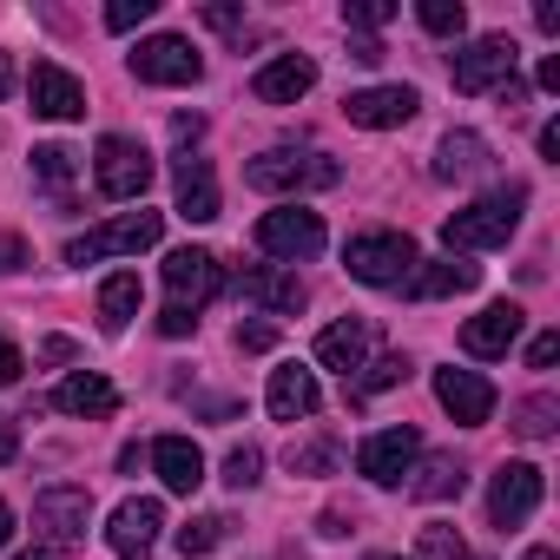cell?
<instances>
[{
    "label": "cell",
    "mask_w": 560,
    "mask_h": 560,
    "mask_svg": "<svg viewBox=\"0 0 560 560\" xmlns=\"http://www.w3.org/2000/svg\"><path fill=\"white\" fill-rule=\"evenodd\" d=\"M521 211H527V185H494V191H481L468 211H455V218L442 224L448 257H455V250H494V244H508V237L521 231Z\"/></svg>",
    "instance_id": "1"
},
{
    "label": "cell",
    "mask_w": 560,
    "mask_h": 560,
    "mask_svg": "<svg viewBox=\"0 0 560 560\" xmlns=\"http://www.w3.org/2000/svg\"><path fill=\"white\" fill-rule=\"evenodd\" d=\"M337 178H343V172H337V159H324V152H291V145L257 152V159L244 165V185H250V191H270V198L324 191V185H337Z\"/></svg>",
    "instance_id": "2"
},
{
    "label": "cell",
    "mask_w": 560,
    "mask_h": 560,
    "mask_svg": "<svg viewBox=\"0 0 560 560\" xmlns=\"http://www.w3.org/2000/svg\"><path fill=\"white\" fill-rule=\"evenodd\" d=\"M416 237L409 231H357L343 244V264L357 284H376V291H402L409 284V270H416Z\"/></svg>",
    "instance_id": "3"
},
{
    "label": "cell",
    "mask_w": 560,
    "mask_h": 560,
    "mask_svg": "<svg viewBox=\"0 0 560 560\" xmlns=\"http://www.w3.org/2000/svg\"><path fill=\"white\" fill-rule=\"evenodd\" d=\"M159 231H165V218L159 211H119V218H106V224H93L86 237H73L67 244V264H100V257H139L145 244H159Z\"/></svg>",
    "instance_id": "4"
},
{
    "label": "cell",
    "mask_w": 560,
    "mask_h": 560,
    "mask_svg": "<svg viewBox=\"0 0 560 560\" xmlns=\"http://www.w3.org/2000/svg\"><path fill=\"white\" fill-rule=\"evenodd\" d=\"M132 80L139 86H198L205 80V60L185 34H152L132 47Z\"/></svg>",
    "instance_id": "5"
},
{
    "label": "cell",
    "mask_w": 560,
    "mask_h": 560,
    "mask_svg": "<svg viewBox=\"0 0 560 560\" xmlns=\"http://www.w3.org/2000/svg\"><path fill=\"white\" fill-rule=\"evenodd\" d=\"M93 178H100V191L106 198H145V185H152V152L139 145V139H126V132H106L100 139V152H93Z\"/></svg>",
    "instance_id": "6"
},
{
    "label": "cell",
    "mask_w": 560,
    "mask_h": 560,
    "mask_svg": "<svg viewBox=\"0 0 560 560\" xmlns=\"http://www.w3.org/2000/svg\"><path fill=\"white\" fill-rule=\"evenodd\" d=\"M514 40L508 34H481L475 47H462V54H448V80H455V93H494V86H508L514 80Z\"/></svg>",
    "instance_id": "7"
},
{
    "label": "cell",
    "mask_w": 560,
    "mask_h": 560,
    "mask_svg": "<svg viewBox=\"0 0 560 560\" xmlns=\"http://www.w3.org/2000/svg\"><path fill=\"white\" fill-rule=\"evenodd\" d=\"M250 237H257V250L298 264V257H317V250H324V218L304 211V205H284V211H264Z\"/></svg>",
    "instance_id": "8"
},
{
    "label": "cell",
    "mask_w": 560,
    "mask_h": 560,
    "mask_svg": "<svg viewBox=\"0 0 560 560\" xmlns=\"http://www.w3.org/2000/svg\"><path fill=\"white\" fill-rule=\"evenodd\" d=\"M540 494H547V475L534 462H501L494 468V488H488V521L508 534V527H521L540 508Z\"/></svg>",
    "instance_id": "9"
},
{
    "label": "cell",
    "mask_w": 560,
    "mask_h": 560,
    "mask_svg": "<svg viewBox=\"0 0 560 560\" xmlns=\"http://www.w3.org/2000/svg\"><path fill=\"white\" fill-rule=\"evenodd\" d=\"M86 521H93V494L86 488H40L34 494V527L47 534V547H80L86 540Z\"/></svg>",
    "instance_id": "10"
},
{
    "label": "cell",
    "mask_w": 560,
    "mask_h": 560,
    "mask_svg": "<svg viewBox=\"0 0 560 560\" xmlns=\"http://www.w3.org/2000/svg\"><path fill=\"white\" fill-rule=\"evenodd\" d=\"M416 455H422V435H416L409 422H396V429H376V435L357 448V475H370L376 488H396V481L416 468Z\"/></svg>",
    "instance_id": "11"
},
{
    "label": "cell",
    "mask_w": 560,
    "mask_h": 560,
    "mask_svg": "<svg viewBox=\"0 0 560 560\" xmlns=\"http://www.w3.org/2000/svg\"><path fill=\"white\" fill-rule=\"evenodd\" d=\"M165 291H172V304L198 311V304H211V298L224 291V270H218V257H211V250L185 244V250H172V257H165Z\"/></svg>",
    "instance_id": "12"
},
{
    "label": "cell",
    "mask_w": 560,
    "mask_h": 560,
    "mask_svg": "<svg viewBox=\"0 0 560 560\" xmlns=\"http://www.w3.org/2000/svg\"><path fill=\"white\" fill-rule=\"evenodd\" d=\"M159 527H165V508H159L152 494L119 501V508H113V521H106V547H113L119 560H145V553H152V540H159Z\"/></svg>",
    "instance_id": "13"
},
{
    "label": "cell",
    "mask_w": 560,
    "mask_h": 560,
    "mask_svg": "<svg viewBox=\"0 0 560 560\" xmlns=\"http://www.w3.org/2000/svg\"><path fill=\"white\" fill-rule=\"evenodd\" d=\"M435 402L462 422V429H481L494 416V383L481 370H435Z\"/></svg>",
    "instance_id": "14"
},
{
    "label": "cell",
    "mask_w": 560,
    "mask_h": 560,
    "mask_svg": "<svg viewBox=\"0 0 560 560\" xmlns=\"http://www.w3.org/2000/svg\"><path fill=\"white\" fill-rule=\"evenodd\" d=\"M416 86H363V93H350L343 100V113H350V126H363V132H389V126H409L416 119Z\"/></svg>",
    "instance_id": "15"
},
{
    "label": "cell",
    "mask_w": 560,
    "mask_h": 560,
    "mask_svg": "<svg viewBox=\"0 0 560 560\" xmlns=\"http://www.w3.org/2000/svg\"><path fill=\"white\" fill-rule=\"evenodd\" d=\"M27 100H34V113L40 119H86V86L67 73V67H54V60H40L34 67V80H27Z\"/></svg>",
    "instance_id": "16"
},
{
    "label": "cell",
    "mask_w": 560,
    "mask_h": 560,
    "mask_svg": "<svg viewBox=\"0 0 560 560\" xmlns=\"http://www.w3.org/2000/svg\"><path fill=\"white\" fill-rule=\"evenodd\" d=\"M481 284V264H468V257H416V270H409V298H462V291H475Z\"/></svg>",
    "instance_id": "17"
},
{
    "label": "cell",
    "mask_w": 560,
    "mask_h": 560,
    "mask_svg": "<svg viewBox=\"0 0 560 560\" xmlns=\"http://www.w3.org/2000/svg\"><path fill=\"white\" fill-rule=\"evenodd\" d=\"M311 86H317V67H311L304 54H277V60H264L257 80H250V93H257L264 106H298Z\"/></svg>",
    "instance_id": "18"
},
{
    "label": "cell",
    "mask_w": 560,
    "mask_h": 560,
    "mask_svg": "<svg viewBox=\"0 0 560 560\" xmlns=\"http://www.w3.org/2000/svg\"><path fill=\"white\" fill-rule=\"evenodd\" d=\"M521 324H527L521 304H488L481 317L462 324V350H468V357H508V350L521 343Z\"/></svg>",
    "instance_id": "19"
},
{
    "label": "cell",
    "mask_w": 560,
    "mask_h": 560,
    "mask_svg": "<svg viewBox=\"0 0 560 560\" xmlns=\"http://www.w3.org/2000/svg\"><path fill=\"white\" fill-rule=\"evenodd\" d=\"M237 298H250L257 311H270V317H298L304 311V284H298V270H270V264H257V270H244L237 277Z\"/></svg>",
    "instance_id": "20"
},
{
    "label": "cell",
    "mask_w": 560,
    "mask_h": 560,
    "mask_svg": "<svg viewBox=\"0 0 560 560\" xmlns=\"http://www.w3.org/2000/svg\"><path fill=\"white\" fill-rule=\"evenodd\" d=\"M370 343H376V330H370L363 317H337V324L317 337V363L337 370V376H357V370L370 363Z\"/></svg>",
    "instance_id": "21"
},
{
    "label": "cell",
    "mask_w": 560,
    "mask_h": 560,
    "mask_svg": "<svg viewBox=\"0 0 560 560\" xmlns=\"http://www.w3.org/2000/svg\"><path fill=\"white\" fill-rule=\"evenodd\" d=\"M145 455H152V468H159V481H165L172 494H198V481H205V448H198L191 435H159Z\"/></svg>",
    "instance_id": "22"
},
{
    "label": "cell",
    "mask_w": 560,
    "mask_h": 560,
    "mask_svg": "<svg viewBox=\"0 0 560 560\" xmlns=\"http://www.w3.org/2000/svg\"><path fill=\"white\" fill-rule=\"evenodd\" d=\"M172 178H178V218H191V224H211V218H218V178H211V159H198V152H178Z\"/></svg>",
    "instance_id": "23"
},
{
    "label": "cell",
    "mask_w": 560,
    "mask_h": 560,
    "mask_svg": "<svg viewBox=\"0 0 560 560\" xmlns=\"http://www.w3.org/2000/svg\"><path fill=\"white\" fill-rule=\"evenodd\" d=\"M317 402H324V389L311 370H298V363L270 370V416L277 422H304V416H317Z\"/></svg>",
    "instance_id": "24"
},
{
    "label": "cell",
    "mask_w": 560,
    "mask_h": 560,
    "mask_svg": "<svg viewBox=\"0 0 560 560\" xmlns=\"http://www.w3.org/2000/svg\"><path fill=\"white\" fill-rule=\"evenodd\" d=\"M54 409H67V416H86V422H106V416L119 409V389H113L100 370H80V376H67V383L54 389Z\"/></svg>",
    "instance_id": "25"
},
{
    "label": "cell",
    "mask_w": 560,
    "mask_h": 560,
    "mask_svg": "<svg viewBox=\"0 0 560 560\" xmlns=\"http://www.w3.org/2000/svg\"><path fill=\"white\" fill-rule=\"evenodd\" d=\"M488 159H494V152H488L481 132H448V139L435 145V178H442V185H468V178L488 172Z\"/></svg>",
    "instance_id": "26"
},
{
    "label": "cell",
    "mask_w": 560,
    "mask_h": 560,
    "mask_svg": "<svg viewBox=\"0 0 560 560\" xmlns=\"http://www.w3.org/2000/svg\"><path fill=\"white\" fill-rule=\"evenodd\" d=\"M462 462L455 455H416V468H409V494L416 501H455L462 494Z\"/></svg>",
    "instance_id": "27"
},
{
    "label": "cell",
    "mask_w": 560,
    "mask_h": 560,
    "mask_svg": "<svg viewBox=\"0 0 560 560\" xmlns=\"http://www.w3.org/2000/svg\"><path fill=\"white\" fill-rule=\"evenodd\" d=\"M139 270H119V277H106V284H100V330L106 337H119L132 317H139Z\"/></svg>",
    "instance_id": "28"
},
{
    "label": "cell",
    "mask_w": 560,
    "mask_h": 560,
    "mask_svg": "<svg viewBox=\"0 0 560 560\" xmlns=\"http://www.w3.org/2000/svg\"><path fill=\"white\" fill-rule=\"evenodd\" d=\"M553 422H560V396H527V402H514V435L521 442H547L553 435Z\"/></svg>",
    "instance_id": "29"
},
{
    "label": "cell",
    "mask_w": 560,
    "mask_h": 560,
    "mask_svg": "<svg viewBox=\"0 0 560 560\" xmlns=\"http://www.w3.org/2000/svg\"><path fill=\"white\" fill-rule=\"evenodd\" d=\"M396 383H409V357H402V350H389V357L363 363L350 389H357V396H376V389H396Z\"/></svg>",
    "instance_id": "30"
},
{
    "label": "cell",
    "mask_w": 560,
    "mask_h": 560,
    "mask_svg": "<svg viewBox=\"0 0 560 560\" xmlns=\"http://www.w3.org/2000/svg\"><path fill=\"white\" fill-rule=\"evenodd\" d=\"M416 21H422L435 40H462V27H468V8H462V0H422V8H416Z\"/></svg>",
    "instance_id": "31"
},
{
    "label": "cell",
    "mask_w": 560,
    "mask_h": 560,
    "mask_svg": "<svg viewBox=\"0 0 560 560\" xmlns=\"http://www.w3.org/2000/svg\"><path fill=\"white\" fill-rule=\"evenodd\" d=\"M337 455H343V448H337L330 435H317V442H291V455H284V462H291V475H330V468H337Z\"/></svg>",
    "instance_id": "32"
},
{
    "label": "cell",
    "mask_w": 560,
    "mask_h": 560,
    "mask_svg": "<svg viewBox=\"0 0 560 560\" xmlns=\"http://www.w3.org/2000/svg\"><path fill=\"white\" fill-rule=\"evenodd\" d=\"M224 527H231L224 514H198V521H185V527H178V553H185V560H198V553H211V547L224 540Z\"/></svg>",
    "instance_id": "33"
},
{
    "label": "cell",
    "mask_w": 560,
    "mask_h": 560,
    "mask_svg": "<svg viewBox=\"0 0 560 560\" xmlns=\"http://www.w3.org/2000/svg\"><path fill=\"white\" fill-rule=\"evenodd\" d=\"M396 21V0H343V27L350 34H376Z\"/></svg>",
    "instance_id": "34"
},
{
    "label": "cell",
    "mask_w": 560,
    "mask_h": 560,
    "mask_svg": "<svg viewBox=\"0 0 560 560\" xmlns=\"http://www.w3.org/2000/svg\"><path fill=\"white\" fill-rule=\"evenodd\" d=\"M80 172V152H67V145H34V178L40 185H67Z\"/></svg>",
    "instance_id": "35"
},
{
    "label": "cell",
    "mask_w": 560,
    "mask_h": 560,
    "mask_svg": "<svg viewBox=\"0 0 560 560\" xmlns=\"http://www.w3.org/2000/svg\"><path fill=\"white\" fill-rule=\"evenodd\" d=\"M257 475H264V455H257L250 442L224 455V488H237V494H244V488H257Z\"/></svg>",
    "instance_id": "36"
},
{
    "label": "cell",
    "mask_w": 560,
    "mask_h": 560,
    "mask_svg": "<svg viewBox=\"0 0 560 560\" xmlns=\"http://www.w3.org/2000/svg\"><path fill=\"white\" fill-rule=\"evenodd\" d=\"M159 14V0H113V8H106V27L113 34H132V27H145Z\"/></svg>",
    "instance_id": "37"
},
{
    "label": "cell",
    "mask_w": 560,
    "mask_h": 560,
    "mask_svg": "<svg viewBox=\"0 0 560 560\" xmlns=\"http://www.w3.org/2000/svg\"><path fill=\"white\" fill-rule=\"evenodd\" d=\"M422 553H429V560H462V534H455L448 521H429V527H422Z\"/></svg>",
    "instance_id": "38"
},
{
    "label": "cell",
    "mask_w": 560,
    "mask_h": 560,
    "mask_svg": "<svg viewBox=\"0 0 560 560\" xmlns=\"http://www.w3.org/2000/svg\"><path fill=\"white\" fill-rule=\"evenodd\" d=\"M27 264H34L27 237H21V231H0V277H8V270H27Z\"/></svg>",
    "instance_id": "39"
},
{
    "label": "cell",
    "mask_w": 560,
    "mask_h": 560,
    "mask_svg": "<svg viewBox=\"0 0 560 560\" xmlns=\"http://www.w3.org/2000/svg\"><path fill=\"white\" fill-rule=\"evenodd\" d=\"M553 363H560V330H540L527 343V370H553Z\"/></svg>",
    "instance_id": "40"
},
{
    "label": "cell",
    "mask_w": 560,
    "mask_h": 560,
    "mask_svg": "<svg viewBox=\"0 0 560 560\" xmlns=\"http://www.w3.org/2000/svg\"><path fill=\"white\" fill-rule=\"evenodd\" d=\"M159 330H165V337H191V330H198V311H185V304H165V311H159Z\"/></svg>",
    "instance_id": "41"
},
{
    "label": "cell",
    "mask_w": 560,
    "mask_h": 560,
    "mask_svg": "<svg viewBox=\"0 0 560 560\" xmlns=\"http://www.w3.org/2000/svg\"><path fill=\"white\" fill-rule=\"evenodd\" d=\"M383 54H389V47H383L376 34H350V60H357V67H383Z\"/></svg>",
    "instance_id": "42"
},
{
    "label": "cell",
    "mask_w": 560,
    "mask_h": 560,
    "mask_svg": "<svg viewBox=\"0 0 560 560\" xmlns=\"http://www.w3.org/2000/svg\"><path fill=\"white\" fill-rule=\"evenodd\" d=\"M277 343V324H237V350H270Z\"/></svg>",
    "instance_id": "43"
},
{
    "label": "cell",
    "mask_w": 560,
    "mask_h": 560,
    "mask_svg": "<svg viewBox=\"0 0 560 560\" xmlns=\"http://www.w3.org/2000/svg\"><path fill=\"white\" fill-rule=\"evenodd\" d=\"M21 370H27V363H21V350H14L8 337H0V389H8V383H21Z\"/></svg>",
    "instance_id": "44"
},
{
    "label": "cell",
    "mask_w": 560,
    "mask_h": 560,
    "mask_svg": "<svg viewBox=\"0 0 560 560\" xmlns=\"http://www.w3.org/2000/svg\"><path fill=\"white\" fill-rule=\"evenodd\" d=\"M205 21H211L218 34H237V27H244V14H237V8H205Z\"/></svg>",
    "instance_id": "45"
},
{
    "label": "cell",
    "mask_w": 560,
    "mask_h": 560,
    "mask_svg": "<svg viewBox=\"0 0 560 560\" xmlns=\"http://www.w3.org/2000/svg\"><path fill=\"white\" fill-rule=\"evenodd\" d=\"M540 159H553V165H560V126H553V119L540 126Z\"/></svg>",
    "instance_id": "46"
},
{
    "label": "cell",
    "mask_w": 560,
    "mask_h": 560,
    "mask_svg": "<svg viewBox=\"0 0 560 560\" xmlns=\"http://www.w3.org/2000/svg\"><path fill=\"white\" fill-rule=\"evenodd\" d=\"M40 357H47V363H73V343H67V337H47Z\"/></svg>",
    "instance_id": "47"
},
{
    "label": "cell",
    "mask_w": 560,
    "mask_h": 560,
    "mask_svg": "<svg viewBox=\"0 0 560 560\" xmlns=\"http://www.w3.org/2000/svg\"><path fill=\"white\" fill-rule=\"evenodd\" d=\"M21 455V429L14 422H0V462H14Z\"/></svg>",
    "instance_id": "48"
},
{
    "label": "cell",
    "mask_w": 560,
    "mask_h": 560,
    "mask_svg": "<svg viewBox=\"0 0 560 560\" xmlns=\"http://www.w3.org/2000/svg\"><path fill=\"white\" fill-rule=\"evenodd\" d=\"M540 86H547V93H560V54H547V60H540Z\"/></svg>",
    "instance_id": "49"
},
{
    "label": "cell",
    "mask_w": 560,
    "mask_h": 560,
    "mask_svg": "<svg viewBox=\"0 0 560 560\" xmlns=\"http://www.w3.org/2000/svg\"><path fill=\"white\" fill-rule=\"evenodd\" d=\"M534 27L540 34H560V8H534Z\"/></svg>",
    "instance_id": "50"
},
{
    "label": "cell",
    "mask_w": 560,
    "mask_h": 560,
    "mask_svg": "<svg viewBox=\"0 0 560 560\" xmlns=\"http://www.w3.org/2000/svg\"><path fill=\"white\" fill-rule=\"evenodd\" d=\"M324 534H350V514L343 508H324Z\"/></svg>",
    "instance_id": "51"
},
{
    "label": "cell",
    "mask_w": 560,
    "mask_h": 560,
    "mask_svg": "<svg viewBox=\"0 0 560 560\" xmlns=\"http://www.w3.org/2000/svg\"><path fill=\"white\" fill-rule=\"evenodd\" d=\"M14 93V54H0V100Z\"/></svg>",
    "instance_id": "52"
},
{
    "label": "cell",
    "mask_w": 560,
    "mask_h": 560,
    "mask_svg": "<svg viewBox=\"0 0 560 560\" xmlns=\"http://www.w3.org/2000/svg\"><path fill=\"white\" fill-rule=\"evenodd\" d=\"M8 540H14V508L0 501V547H8Z\"/></svg>",
    "instance_id": "53"
},
{
    "label": "cell",
    "mask_w": 560,
    "mask_h": 560,
    "mask_svg": "<svg viewBox=\"0 0 560 560\" xmlns=\"http://www.w3.org/2000/svg\"><path fill=\"white\" fill-rule=\"evenodd\" d=\"M14 560H54V547H34V553H14Z\"/></svg>",
    "instance_id": "54"
},
{
    "label": "cell",
    "mask_w": 560,
    "mask_h": 560,
    "mask_svg": "<svg viewBox=\"0 0 560 560\" xmlns=\"http://www.w3.org/2000/svg\"><path fill=\"white\" fill-rule=\"evenodd\" d=\"M521 560H553V547H527V553H521Z\"/></svg>",
    "instance_id": "55"
},
{
    "label": "cell",
    "mask_w": 560,
    "mask_h": 560,
    "mask_svg": "<svg viewBox=\"0 0 560 560\" xmlns=\"http://www.w3.org/2000/svg\"><path fill=\"white\" fill-rule=\"evenodd\" d=\"M370 560H416V553H370Z\"/></svg>",
    "instance_id": "56"
},
{
    "label": "cell",
    "mask_w": 560,
    "mask_h": 560,
    "mask_svg": "<svg viewBox=\"0 0 560 560\" xmlns=\"http://www.w3.org/2000/svg\"><path fill=\"white\" fill-rule=\"evenodd\" d=\"M462 560H481V553H462Z\"/></svg>",
    "instance_id": "57"
}]
</instances>
